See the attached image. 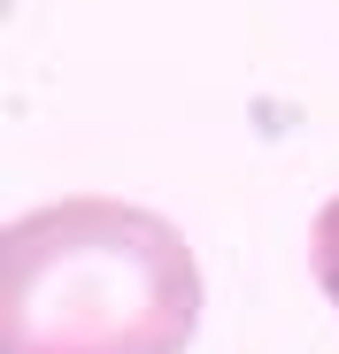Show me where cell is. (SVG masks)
I'll list each match as a JSON object with an SVG mask.
<instances>
[{"mask_svg":"<svg viewBox=\"0 0 339 354\" xmlns=\"http://www.w3.org/2000/svg\"><path fill=\"white\" fill-rule=\"evenodd\" d=\"M201 254L147 201L62 193L0 231V354H185Z\"/></svg>","mask_w":339,"mask_h":354,"instance_id":"1","label":"cell"},{"mask_svg":"<svg viewBox=\"0 0 339 354\" xmlns=\"http://www.w3.org/2000/svg\"><path fill=\"white\" fill-rule=\"evenodd\" d=\"M309 270H316V292L331 301V316H339V193L316 208V223H309Z\"/></svg>","mask_w":339,"mask_h":354,"instance_id":"2","label":"cell"}]
</instances>
